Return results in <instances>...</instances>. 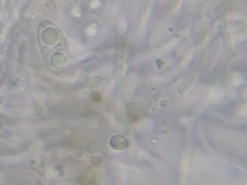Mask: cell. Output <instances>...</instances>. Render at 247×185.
Returning <instances> with one entry per match:
<instances>
[{"label":"cell","mask_w":247,"mask_h":185,"mask_svg":"<svg viewBox=\"0 0 247 185\" xmlns=\"http://www.w3.org/2000/svg\"><path fill=\"white\" fill-rule=\"evenodd\" d=\"M16 154H17V151L14 149H0V155H2V156H15Z\"/></svg>","instance_id":"cell-1"},{"label":"cell","mask_w":247,"mask_h":185,"mask_svg":"<svg viewBox=\"0 0 247 185\" xmlns=\"http://www.w3.org/2000/svg\"><path fill=\"white\" fill-rule=\"evenodd\" d=\"M2 135L3 136V138H8L10 136V133H9V132H8V131H4L3 132H2Z\"/></svg>","instance_id":"cell-2"},{"label":"cell","mask_w":247,"mask_h":185,"mask_svg":"<svg viewBox=\"0 0 247 185\" xmlns=\"http://www.w3.org/2000/svg\"><path fill=\"white\" fill-rule=\"evenodd\" d=\"M6 166L4 163H0V172L3 171L5 169Z\"/></svg>","instance_id":"cell-3"}]
</instances>
